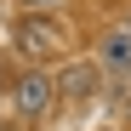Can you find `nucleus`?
Wrapping results in <instances>:
<instances>
[{
	"label": "nucleus",
	"instance_id": "nucleus-1",
	"mask_svg": "<svg viewBox=\"0 0 131 131\" xmlns=\"http://www.w3.org/2000/svg\"><path fill=\"white\" fill-rule=\"evenodd\" d=\"M51 97H57V85H51V74H17V85H12V108L23 120H46L51 114Z\"/></svg>",
	"mask_w": 131,
	"mask_h": 131
},
{
	"label": "nucleus",
	"instance_id": "nucleus-2",
	"mask_svg": "<svg viewBox=\"0 0 131 131\" xmlns=\"http://www.w3.org/2000/svg\"><path fill=\"white\" fill-rule=\"evenodd\" d=\"M103 69H125L131 74V29H114L103 40Z\"/></svg>",
	"mask_w": 131,
	"mask_h": 131
},
{
	"label": "nucleus",
	"instance_id": "nucleus-3",
	"mask_svg": "<svg viewBox=\"0 0 131 131\" xmlns=\"http://www.w3.org/2000/svg\"><path fill=\"white\" fill-rule=\"evenodd\" d=\"M17 40H23V51H51V46H57L51 23H23V34H17Z\"/></svg>",
	"mask_w": 131,
	"mask_h": 131
},
{
	"label": "nucleus",
	"instance_id": "nucleus-4",
	"mask_svg": "<svg viewBox=\"0 0 131 131\" xmlns=\"http://www.w3.org/2000/svg\"><path fill=\"white\" fill-rule=\"evenodd\" d=\"M91 74L97 69H63V91H69V97H85V91H91Z\"/></svg>",
	"mask_w": 131,
	"mask_h": 131
}]
</instances>
